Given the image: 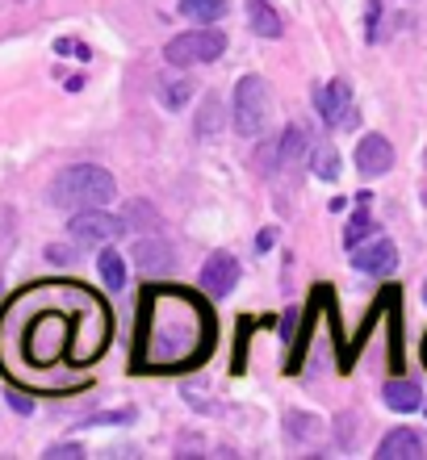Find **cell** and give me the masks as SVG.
Returning a JSON list of instances; mask_svg holds the SVG:
<instances>
[{"label": "cell", "instance_id": "cell-1", "mask_svg": "<svg viewBox=\"0 0 427 460\" xmlns=\"http://www.w3.org/2000/svg\"><path fill=\"white\" fill-rule=\"evenodd\" d=\"M143 318H147V327H143V348H138V356H143V360H159V364H172V360H181V356H189L193 340L206 331L201 310L189 305L184 297H172V293L151 297Z\"/></svg>", "mask_w": 427, "mask_h": 460}, {"label": "cell", "instance_id": "cell-2", "mask_svg": "<svg viewBox=\"0 0 427 460\" xmlns=\"http://www.w3.org/2000/svg\"><path fill=\"white\" fill-rule=\"evenodd\" d=\"M118 197V181H113L105 168L97 164H76V168H63L50 184V206L59 209H105Z\"/></svg>", "mask_w": 427, "mask_h": 460}, {"label": "cell", "instance_id": "cell-3", "mask_svg": "<svg viewBox=\"0 0 427 460\" xmlns=\"http://www.w3.org/2000/svg\"><path fill=\"white\" fill-rule=\"evenodd\" d=\"M231 121L244 138H256V134L264 130V121H269V84H264L260 75H244V80L235 84Z\"/></svg>", "mask_w": 427, "mask_h": 460}, {"label": "cell", "instance_id": "cell-4", "mask_svg": "<svg viewBox=\"0 0 427 460\" xmlns=\"http://www.w3.org/2000/svg\"><path fill=\"white\" fill-rule=\"evenodd\" d=\"M222 50H227V34L201 25V30H184V34L172 38L168 47H164V59L172 67H193V63H214Z\"/></svg>", "mask_w": 427, "mask_h": 460}, {"label": "cell", "instance_id": "cell-5", "mask_svg": "<svg viewBox=\"0 0 427 460\" xmlns=\"http://www.w3.org/2000/svg\"><path fill=\"white\" fill-rule=\"evenodd\" d=\"M67 234H72L80 247H105V243L126 234V218H113L105 209H80L72 218V226H67Z\"/></svg>", "mask_w": 427, "mask_h": 460}, {"label": "cell", "instance_id": "cell-6", "mask_svg": "<svg viewBox=\"0 0 427 460\" xmlns=\"http://www.w3.org/2000/svg\"><path fill=\"white\" fill-rule=\"evenodd\" d=\"M390 168H394L390 138H381V134H365V138L356 143V172H360V176H386Z\"/></svg>", "mask_w": 427, "mask_h": 460}, {"label": "cell", "instance_id": "cell-7", "mask_svg": "<svg viewBox=\"0 0 427 460\" xmlns=\"http://www.w3.org/2000/svg\"><path fill=\"white\" fill-rule=\"evenodd\" d=\"M239 285V260L231 252H214L201 264V289L206 293H231Z\"/></svg>", "mask_w": 427, "mask_h": 460}, {"label": "cell", "instance_id": "cell-8", "mask_svg": "<svg viewBox=\"0 0 427 460\" xmlns=\"http://www.w3.org/2000/svg\"><path fill=\"white\" fill-rule=\"evenodd\" d=\"M394 264H398V247H394L390 239L360 243V252H356V260H352V268L365 272V277H386V272H394Z\"/></svg>", "mask_w": 427, "mask_h": 460}, {"label": "cell", "instance_id": "cell-9", "mask_svg": "<svg viewBox=\"0 0 427 460\" xmlns=\"http://www.w3.org/2000/svg\"><path fill=\"white\" fill-rule=\"evenodd\" d=\"M423 456H427V444L411 427H398V431H390L378 444V460H423Z\"/></svg>", "mask_w": 427, "mask_h": 460}, {"label": "cell", "instance_id": "cell-10", "mask_svg": "<svg viewBox=\"0 0 427 460\" xmlns=\"http://www.w3.org/2000/svg\"><path fill=\"white\" fill-rule=\"evenodd\" d=\"M348 105H352V88H348V80H331V84H323L315 93V110L327 126H335V121L348 118Z\"/></svg>", "mask_w": 427, "mask_h": 460}, {"label": "cell", "instance_id": "cell-11", "mask_svg": "<svg viewBox=\"0 0 427 460\" xmlns=\"http://www.w3.org/2000/svg\"><path fill=\"white\" fill-rule=\"evenodd\" d=\"M135 260H138V268H143L147 277H168L172 268H176V252H172L168 243H159V239L135 243Z\"/></svg>", "mask_w": 427, "mask_h": 460}, {"label": "cell", "instance_id": "cell-12", "mask_svg": "<svg viewBox=\"0 0 427 460\" xmlns=\"http://www.w3.org/2000/svg\"><path fill=\"white\" fill-rule=\"evenodd\" d=\"M247 17H252V30H256L260 38H281L285 34L281 13L272 9L269 0H252V4H247Z\"/></svg>", "mask_w": 427, "mask_h": 460}, {"label": "cell", "instance_id": "cell-13", "mask_svg": "<svg viewBox=\"0 0 427 460\" xmlns=\"http://www.w3.org/2000/svg\"><path fill=\"white\" fill-rule=\"evenodd\" d=\"M386 406H390V411H398V414L419 411V385H415V381H406V376L386 381Z\"/></svg>", "mask_w": 427, "mask_h": 460}, {"label": "cell", "instance_id": "cell-14", "mask_svg": "<svg viewBox=\"0 0 427 460\" xmlns=\"http://www.w3.org/2000/svg\"><path fill=\"white\" fill-rule=\"evenodd\" d=\"M181 13L201 25H214L227 17V0H181Z\"/></svg>", "mask_w": 427, "mask_h": 460}, {"label": "cell", "instance_id": "cell-15", "mask_svg": "<svg viewBox=\"0 0 427 460\" xmlns=\"http://www.w3.org/2000/svg\"><path fill=\"white\" fill-rule=\"evenodd\" d=\"M97 268H101V280H105L110 289H126V255H118L113 247H105L101 260H97Z\"/></svg>", "mask_w": 427, "mask_h": 460}, {"label": "cell", "instance_id": "cell-16", "mask_svg": "<svg viewBox=\"0 0 427 460\" xmlns=\"http://www.w3.org/2000/svg\"><path fill=\"white\" fill-rule=\"evenodd\" d=\"M306 155V130L302 126H289V130L281 134V143H277V159L281 164H293V159Z\"/></svg>", "mask_w": 427, "mask_h": 460}, {"label": "cell", "instance_id": "cell-17", "mask_svg": "<svg viewBox=\"0 0 427 460\" xmlns=\"http://www.w3.org/2000/svg\"><path fill=\"white\" fill-rule=\"evenodd\" d=\"M310 172H315L318 181H340V155L331 151V146H318L315 159H310Z\"/></svg>", "mask_w": 427, "mask_h": 460}, {"label": "cell", "instance_id": "cell-18", "mask_svg": "<svg viewBox=\"0 0 427 460\" xmlns=\"http://www.w3.org/2000/svg\"><path fill=\"white\" fill-rule=\"evenodd\" d=\"M373 230H378V222L369 218L365 206H360V209H356V218L348 222V230H343V247H360V243H365Z\"/></svg>", "mask_w": 427, "mask_h": 460}, {"label": "cell", "instance_id": "cell-19", "mask_svg": "<svg viewBox=\"0 0 427 460\" xmlns=\"http://www.w3.org/2000/svg\"><path fill=\"white\" fill-rule=\"evenodd\" d=\"M159 101H164L168 110H184V105L193 101V84H184V80H172V84L159 88Z\"/></svg>", "mask_w": 427, "mask_h": 460}, {"label": "cell", "instance_id": "cell-20", "mask_svg": "<svg viewBox=\"0 0 427 460\" xmlns=\"http://www.w3.org/2000/svg\"><path fill=\"white\" fill-rule=\"evenodd\" d=\"M55 55H76V59H93V50L85 42H76V38H59L55 42Z\"/></svg>", "mask_w": 427, "mask_h": 460}, {"label": "cell", "instance_id": "cell-21", "mask_svg": "<svg viewBox=\"0 0 427 460\" xmlns=\"http://www.w3.org/2000/svg\"><path fill=\"white\" fill-rule=\"evenodd\" d=\"M130 419H135V411H130V406H126V411H110V414H93V419H88V427H105V423H130Z\"/></svg>", "mask_w": 427, "mask_h": 460}, {"label": "cell", "instance_id": "cell-22", "mask_svg": "<svg viewBox=\"0 0 427 460\" xmlns=\"http://www.w3.org/2000/svg\"><path fill=\"white\" fill-rule=\"evenodd\" d=\"M289 427H298V436H302V439H315L318 436V431H315V419H310V414H289Z\"/></svg>", "mask_w": 427, "mask_h": 460}, {"label": "cell", "instance_id": "cell-23", "mask_svg": "<svg viewBox=\"0 0 427 460\" xmlns=\"http://www.w3.org/2000/svg\"><path fill=\"white\" fill-rule=\"evenodd\" d=\"M59 456H85V448L80 444H55V448H47V460H59Z\"/></svg>", "mask_w": 427, "mask_h": 460}, {"label": "cell", "instance_id": "cell-24", "mask_svg": "<svg viewBox=\"0 0 427 460\" xmlns=\"http://www.w3.org/2000/svg\"><path fill=\"white\" fill-rule=\"evenodd\" d=\"M9 406H13L17 414H30V411H34V402L25 398V394H9Z\"/></svg>", "mask_w": 427, "mask_h": 460}, {"label": "cell", "instance_id": "cell-25", "mask_svg": "<svg viewBox=\"0 0 427 460\" xmlns=\"http://www.w3.org/2000/svg\"><path fill=\"white\" fill-rule=\"evenodd\" d=\"M423 302H427V285H423Z\"/></svg>", "mask_w": 427, "mask_h": 460}, {"label": "cell", "instance_id": "cell-26", "mask_svg": "<svg viewBox=\"0 0 427 460\" xmlns=\"http://www.w3.org/2000/svg\"><path fill=\"white\" fill-rule=\"evenodd\" d=\"M423 356H427V343H423Z\"/></svg>", "mask_w": 427, "mask_h": 460}]
</instances>
